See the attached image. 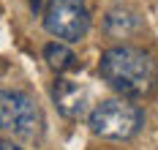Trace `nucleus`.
Returning a JSON list of instances; mask_svg holds the SVG:
<instances>
[{
	"mask_svg": "<svg viewBox=\"0 0 158 150\" xmlns=\"http://www.w3.org/2000/svg\"><path fill=\"white\" fill-rule=\"evenodd\" d=\"M98 71L104 82H109L120 96L126 98H142L147 96L158 82V68L156 60L139 47H112L101 55Z\"/></svg>",
	"mask_w": 158,
	"mask_h": 150,
	"instance_id": "f257e3e1",
	"label": "nucleus"
},
{
	"mask_svg": "<svg viewBox=\"0 0 158 150\" xmlns=\"http://www.w3.org/2000/svg\"><path fill=\"white\" fill-rule=\"evenodd\" d=\"M142 126H144V112L126 98L101 101L90 112V131L101 139L123 142V139L136 136Z\"/></svg>",
	"mask_w": 158,
	"mask_h": 150,
	"instance_id": "f03ea898",
	"label": "nucleus"
},
{
	"mask_svg": "<svg viewBox=\"0 0 158 150\" xmlns=\"http://www.w3.org/2000/svg\"><path fill=\"white\" fill-rule=\"evenodd\" d=\"M44 126V115L27 93L0 90V128L22 139H35Z\"/></svg>",
	"mask_w": 158,
	"mask_h": 150,
	"instance_id": "7ed1b4c3",
	"label": "nucleus"
},
{
	"mask_svg": "<svg viewBox=\"0 0 158 150\" xmlns=\"http://www.w3.org/2000/svg\"><path fill=\"white\" fill-rule=\"evenodd\" d=\"M44 27L60 41H79L90 30V11L85 0H49L44 8Z\"/></svg>",
	"mask_w": 158,
	"mask_h": 150,
	"instance_id": "20e7f679",
	"label": "nucleus"
},
{
	"mask_svg": "<svg viewBox=\"0 0 158 150\" xmlns=\"http://www.w3.org/2000/svg\"><path fill=\"white\" fill-rule=\"evenodd\" d=\"M52 98L57 104V112L65 117H82L87 109V90L74 79H55L52 85Z\"/></svg>",
	"mask_w": 158,
	"mask_h": 150,
	"instance_id": "39448f33",
	"label": "nucleus"
},
{
	"mask_svg": "<svg viewBox=\"0 0 158 150\" xmlns=\"http://www.w3.org/2000/svg\"><path fill=\"white\" fill-rule=\"evenodd\" d=\"M139 27V17L131 8H112L109 14L104 17V30L112 38H126L128 33H134Z\"/></svg>",
	"mask_w": 158,
	"mask_h": 150,
	"instance_id": "423d86ee",
	"label": "nucleus"
},
{
	"mask_svg": "<svg viewBox=\"0 0 158 150\" xmlns=\"http://www.w3.org/2000/svg\"><path fill=\"white\" fill-rule=\"evenodd\" d=\"M44 60H47V66L52 68L55 74H63V71H68V68H74L77 55L71 52L68 44H63V41H52V44L44 47Z\"/></svg>",
	"mask_w": 158,
	"mask_h": 150,
	"instance_id": "0eeeda50",
	"label": "nucleus"
},
{
	"mask_svg": "<svg viewBox=\"0 0 158 150\" xmlns=\"http://www.w3.org/2000/svg\"><path fill=\"white\" fill-rule=\"evenodd\" d=\"M0 150H22L14 139H0Z\"/></svg>",
	"mask_w": 158,
	"mask_h": 150,
	"instance_id": "6e6552de",
	"label": "nucleus"
},
{
	"mask_svg": "<svg viewBox=\"0 0 158 150\" xmlns=\"http://www.w3.org/2000/svg\"><path fill=\"white\" fill-rule=\"evenodd\" d=\"M30 8H33V11H38V8H41V0H30Z\"/></svg>",
	"mask_w": 158,
	"mask_h": 150,
	"instance_id": "1a4fd4ad",
	"label": "nucleus"
}]
</instances>
